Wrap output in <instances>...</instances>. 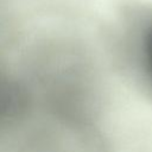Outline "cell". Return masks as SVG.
<instances>
[{
  "label": "cell",
  "instance_id": "cell-1",
  "mask_svg": "<svg viewBox=\"0 0 152 152\" xmlns=\"http://www.w3.org/2000/svg\"><path fill=\"white\" fill-rule=\"evenodd\" d=\"M125 39V55L140 87L152 99V10L132 14Z\"/></svg>",
  "mask_w": 152,
  "mask_h": 152
}]
</instances>
